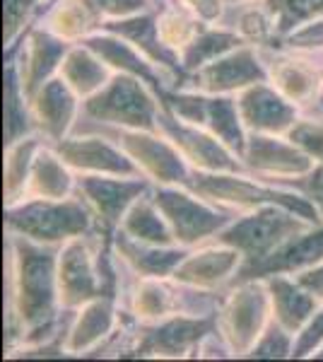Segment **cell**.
<instances>
[{"instance_id": "27", "label": "cell", "mask_w": 323, "mask_h": 362, "mask_svg": "<svg viewBox=\"0 0 323 362\" xmlns=\"http://www.w3.org/2000/svg\"><path fill=\"white\" fill-rule=\"evenodd\" d=\"M266 285L270 293V305H273V319L297 336L314 317L321 300H316L307 288H302L295 276H270L266 278Z\"/></svg>"}, {"instance_id": "42", "label": "cell", "mask_w": 323, "mask_h": 362, "mask_svg": "<svg viewBox=\"0 0 323 362\" xmlns=\"http://www.w3.org/2000/svg\"><path fill=\"white\" fill-rule=\"evenodd\" d=\"M319 348H323V305H319L309 324L297 334L292 358H314Z\"/></svg>"}, {"instance_id": "13", "label": "cell", "mask_w": 323, "mask_h": 362, "mask_svg": "<svg viewBox=\"0 0 323 362\" xmlns=\"http://www.w3.org/2000/svg\"><path fill=\"white\" fill-rule=\"evenodd\" d=\"M268 68L270 85L295 102L302 112L323 97V63L311 54L290 49H258Z\"/></svg>"}, {"instance_id": "29", "label": "cell", "mask_w": 323, "mask_h": 362, "mask_svg": "<svg viewBox=\"0 0 323 362\" xmlns=\"http://www.w3.org/2000/svg\"><path fill=\"white\" fill-rule=\"evenodd\" d=\"M41 25L66 42L80 44L90 34L102 32L104 17L97 13L90 0H54L46 8Z\"/></svg>"}, {"instance_id": "33", "label": "cell", "mask_w": 323, "mask_h": 362, "mask_svg": "<svg viewBox=\"0 0 323 362\" xmlns=\"http://www.w3.org/2000/svg\"><path fill=\"white\" fill-rule=\"evenodd\" d=\"M37 131L32 104L22 87L20 70L13 56H5V148Z\"/></svg>"}, {"instance_id": "48", "label": "cell", "mask_w": 323, "mask_h": 362, "mask_svg": "<svg viewBox=\"0 0 323 362\" xmlns=\"http://www.w3.org/2000/svg\"><path fill=\"white\" fill-rule=\"evenodd\" d=\"M314 358H319V360H323V348H319V350H316V353H314Z\"/></svg>"}, {"instance_id": "16", "label": "cell", "mask_w": 323, "mask_h": 362, "mask_svg": "<svg viewBox=\"0 0 323 362\" xmlns=\"http://www.w3.org/2000/svg\"><path fill=\"white\" fill-rule=\"evenodd\" d=\"M54 150L66 160L70 169L80 174H116V177H143L138 165L114 140L99 133H70L56 140ZM148 179V177H145Z\"/></svg>"}, {"instance_id": "43", "label": "cell", "mask_w": 323, "mask_h": 362, "mask_svg": "<svg viewBox=\"0 0 323 362\" xmlns=\"http://www.w3.org/2000/svg\"><path fill=\"white\" fill-rule=\"evenodd\" d=\"M95 5V10L107 20H121V17H131L155 10L152 0H90Z\"/></svg>"}, {"instance_id": "40", "label": "cell", "mask_w": 323, "mask_h": 362, "mask_svg": "<svg viewBox=\"0 0 323 362\" xmlns=\"http://www.w3.org/2000/svg\"><path fill=\"white\" fill-rule=\"evenodd\" d=\"M41 3L44 0H5L3 8V34H5V51L13 49L17 37L29 27L34 15L41 13Z\"/></svg>"}, {"instance_id": "17", "label": "cell", "mask_w": 323, "mask_h": 362, "mask_svg": "<svg viewBox=\"0 0 323 362\" xmlns=\"http://www.w3.org/2000/svg\"><path fill=\"white\" fill-rule=\"evenodd\" d=\"M70 46H73V42H66V39H61L51 29L39 25L29 29L27 37L22 39V44H15L13 49H8L5 56L15 58L22 78V87H25L29 99L37 95L41 85L49 83L61 70V63L70 51Z\"/></svg>"}, {"instance_id": "30", "label": "cell", "mask_w": 323, "mask_h": 362, "mask_svg": "<svg viewBox=\"0 0 323 362\" xmlns=\"http://www.w3.org/2000/svg\"><path fill=\"white\" fill-rule=\"evenodd\" d=\"M75 181H78V177H73V169L56 153L54 145L46 140L39 148L37 157H34L27 198H54V201L68 198L75 194Z\"/></svg>"}, {"instance_id": "10", "label": "cell", "mask_w": 323, "mask_h": 362, "mask_svg": "<svg viewBox=\"0 0 323 362\" xmlns=\"http://www.w3.org/2000/svg\"><path fill=\"white\" fill-rule=\"evenodd\" d=\"M150 179L145 177H116V174H80L75 181V194L95 213L99 232L114 237L123 215L145 191H150Z\"/></svg>"}, {"instance_id": "1", "label": "cell", "mask_w": 323, "mask_h": 362, "mask_svg": "<svg viewBox=\"0 0 323 362\" xmlns=\"http://www.w3.org/2000/svg\"><path fill=\"white\" fill-rule=\"evenodd\" d=\"M58 251L27 237H8V350L66 338L78 309L58 293Z\"/></svg>"}, {"instance_id": "20", "label": "cell", "mask_w": 323, "mask_h": 362, "mask_svg": "<svg viewBox=\"0 0 323 362\" xmlns=\"http://www.w3.org/2000/svg\"><path fill=\"white\" fill-rule=\"evenodd\" d=\"M239 114L249 133H273L287 136L295 121L302 116V109L290 102L283 92L268 83L251 85L239 92Z\"/></svg>"}, {"instance_id": "5", "label": "cell", "mask_w": 323, "mask_h": 362, "mask_svg": "<svg viewBox=\"0 0 323 362\" xmlns=\"http://www.w3.org/2000/svg\"><path fill=\"white\" fill-rule=\"evenodd\" d=\"M160 97L148 83L135 75L114 73L97 95L82 99L78 119L92 124L160 131Z\"/></svg>"}, {"instance_id": "41", "label": "cell", "mask_w": 323, "mask_h": 362, "mask_svg": "<svg viewBox=\"0 0 323 362\" xmlns=\"http://www.w3.org/2000/svg\"><path fill=\"white\" fill-rule=\"evenodd\" d=\"M275 49H290V51H304V54H316L323 49V15L311 17L302 22L292 32H287Z\"/></svg>"}, {"instance_id": "32", "label": "cell", "mask_w": 323, "mask_h": 362, "mask_svg": "<svg viewBox=\"0 0 323 362\" xmlns=\"http://www.w3.org/2000/svg\"><path fill=\"white\" fill-rule=\"evenodd\" d=\"M119 230L126 232L128 237L138 239V242L162 244V247L176 244L172 225L167 223L164 213L160 210V206H157L155 196H152V189L145 191V194L128 208V213L123 215Z\"/></svg>"}, {"instance_id": "23", "label": "cell", "mask_w": 323, "mask_h": 362, "mask_svg": "<svg viewBox=\"0 0 323 362\" xmlns=\"http://www.w3.org/2000/svg\"><path fill=\"white\" fill-rule=\"evenodd\" d=\"M29 104H32L37 131L49 143L63 140L73 133V126L80 116V95L61 75H54L49 83L41 85Z\"/></svg>"}, {"instance_id": "47", "label": "cell", "mask_w": 323, "mask_h": 362, "mask_svg": "<svg viewBox=\"0 0 323 362\" xmlns=\"http://www.w3.org/2000/svg\"><path fill=\"white\" fill-rule=\"evenodd\" d=\"M237 3H249V0H225V5H237Z\"/></svg>"}, {"instance_id": "19", "label": "cell", "mask_w": 323, "mask_h": 362, "mask_svg": "<svg viewBox=\"0 0 323 362\" xmlns=\"http://www.w3.org/2000/svg\"><path fill=\"white\" fill-rule=\"evenodd\" d=\"M242 264H244L242 251L220 242H210L201 249L189 251V256L174 271L172 280L191 285V288L225 293L229 285L234 283Z\"/></svg>"}, {"instance_id": "4", "label": "cell", "mask_w": 323, "mask_h": 362, "mask_svg": "<svg viewBox=\"0 0 323 362\" xmlns=\"http://www.w3.org/2000/svg\"><path fill=\"white\" fill-rule=\"evenodd\" d=\"M73 133H99V136L114 140L123 153L138 165L143 177H148L160 186H184L186 179L191 177V165L162 131L121 128L78 119L73 126Z\"/></svg>"}, {"instance_id": "9", "label": "cell", "mask_w": 323, "mask_h": 362, "mask_svg": "<svg viewBox=\"0 0 323 362\" xmlns=\"http://www.w3.org/2000/svg\"><path fill=\"white\" fill-rule=\"evenodd\" d=\"M273 319V305L266 280H244L227 288L217 314V331L232 348L234 358H246Z\"/></svg>"}, {"instance_id": "21", "label": "cell", "mask_w": 323, "mask_h": 362, "mask_svg": "<svg viewBox=\"0 0 323 362\" xmlns=\"http://www.w3.org/2000/svg\"><path fill=\"white\" fill-rule=\"evenodd\" d=\"M80 44L90 46L111 70L135 75V78H140L143 83H148L152 90L157 92V97H160L162 92H167L172 85H176L160 66H155V63L138 49V46H133L128 39H123L114 32L102 29V32L90 34L87 39H82Z\"/></svg>"}, {"instance_id": "38", "label": "cell", "mask_w": 323, "mask_h": 362, "mask_svg": "<svg viewBox=\"0 0 323 362\" xmlns=\"http://www.w3.org/2000/svg\"><path fill=\"white\" fill-rule=\"evenodd\" d=\"M268 10L278 22V37L283 39L302 22L323 15V0H266ZM278 39V44H280Z\"/></svg>"}, {"instance_id": "24", "label": "cell", "mask_w": 323, "mask_h": 362, "mask_svg": "<svg viewBox=\"0 0 323 362\" xmlns=\"http://www.w3.org/2000/svg\"><path fill=\"white\" fill-rule=\"evenodd\" d=\"M114 249L128 271L140 278H172L181 261L189 256V247H181V244L162 247V244L138 242L121 230H116L114 235Z\"/></svg>"}, {"instance_id": "35", "label": "cell", "mask_w": 323, "mask_h": 362, "mask_svg": "<svg viewBox=\"0 0 323 362\" xmlns=\"http://www.w3.org/2000/svg\"><path fill=\"white\" fill-rule=\"evenodd\" d=\"M244 44H246L244 39L239 37L237 32H232V29L220 27V25L217 27L205 25L201 29V34H198L191 44H186L184 49H181V66H184V73L186 75L196 73L198 68L208 66L215 58L225 56Z\"/></svg>"}, {"instance_id": "15", "label": "cell", "mask_w": 323, "mask_h": 362, "mask_svg": "<svg viewBox=\"0 0 323 362\" xmlns=\"http://www.w3.org/2000/svg\"><path fill=\"white\" fill-rule=\"evenodd\" d=\"M242 162L249 174L280 184L307 177L316 167V160L299 150L290 138L273 133H249Z\"/></svg>"}, {"instance_id": "31", "label": "cell", "mask_w": 323, "mask_h": 362, "mask_svg": "<svg viewBox=\"0 0 323 362\" xmlns=\"http://www.w3.org/2000/svg\"><path fill=\"white\" fill-rule=\"evenodd\" d=\"M58 75H61L82 99H87V97L97 95V92L109 83L114 73H111V68L90 49V46L73 44L66 58H63Z\"/></svg>"}, {"instance_id": "39", "label": "cell", "mask_w": 323, "mask_h": 362, "mask_svg": "<svg viewBox=\"0 0 323 362\" xmlns=\"http://www.w3.org/2000/svg\"><path fill=\"white\" fill-rule=\"evenodd\" d=\"M295 334L287 331L280 321L270 319L266 331L256 341V346L246 353V358L251 360H283L292 358V350H295Z\"/></svg>"}, {"instance_id": "22", "label": "cell", "mask_w": 323, "mask_h": 362, "mask_svg": "<svg viewBox=\"0 0 323 362\" xmlns=\"http://www.w3.org/2000/svg\"><path fill=\"white\" fill-rule=\"evenodd\" d=\"M102 29L128 39V42L133 46H138L155 66H160L176 85H184L186 73H184V66H181V54L174 51L172 46L164 44V39L160 34V22H157V8L148 10V13H140V15L121 17V20H107Z\"/></svg>"}, {"instance_id": "25", "label": "cell", "mask_w": 323, "mask_h": 362, "mask_svg": "<svg viewBox=\"0 0 323 362\" xmlns=\"http://www.w3.org/2000/svg\"><path fill=\"white\" fill-rule=\"evenodd\" d=\"M128 300H131V314L140 324H157L174 314H184L186 285L176 280L174 285H169L164 283V278L135 276L128 288Z\"/></svg>"}, {"instance_id": "44", "label": "cell", "mask_w": 323, "mask_h": 362, "mask_svg": "<svg viewBox=\"0 0 323 362\" xmlns=\"http://www.w3.org/2000/svg\"><path fill=\"white\" fill-rule=\"evenodd\" d=\"M319 104L323 107V97L319 99ZM285 186L302 191V194L307 196L309 201L316 206V210H319V215H321V220H323V160H321V162H316V167L311 169L307 177L292 179V181H287Z\"/></svg>"}, {"instance_id": "6", "label": "cell", "mask_w": 323, "mask_h": 362, "mask_svg": "<svg viewBox=\"0 0 323 362\" xmlns=\"http://www.w3.org/2000/svg\"><path fill=\"white\" fill-rule=\"evenodd\" d=\"M309 225L314 223L299 218L297 213H292L287 208L261 206L254 210H246V215H242V218H234L220 235L213 237V242L227 244V247L242 251L244 256L242 268H244L263 261L278 247H283L290 237L307 230Z\"/></svg>"}, {"instance_id": "34", "label": "cell", "mask_w": 323, "mask_h": 362, "mask_svg": "<svg viewBox=\"0 0 323 362\" xmlns=\"http://www.w3.org/2000/svg\"><path fill=\"white\" fill-rule=\"evenodd\" d=\"M44 143L46 138L41 133H32V136L8 145V150H5V206L8 208L27 198L34 157Z\"/></svg>"}, {"instance_id": "11", "label": "cell", "mask_w": 323, "mask_h": 362, "mask_svg": "<svg viewBox=\"0 0 323 362\" xmlns=\"http://www.w3.org/2000/svg\"><path fill=\"white\" fill-rule=\"evenodd\" d=\"M217 331V317L174 314L157 324H138V341L131 358H186L196 355L205 336Z\"/></svg>"}, {"instance_id": "3", "label": "cell", "mask_w": 323, "mask_h": 362, "mask_svg": "<svg viewBox=\"0 0 323 362\" xmlns=\"http://www.w3.org/2000/svg\"><path fill=\"white\" fill-rule=\"evenodd\" d=\"M8 235H20L39 244L63 247L75 237L97 232V220L85 198L73 194L68 198H25L5 213Z\"/></svg>"}, {"instance_id": "45", "label": "cell", "mask_w": 323, "mask_h": 362, "mask_svg": "<svg viewBox=\"0 0 323 362\" xmlns=\"http://www.w3.org/2000/svg\"><path fill=\"white\" fill-rule=\"evenodd\" d=\"M184 8H189L193 15L201 17L208 25H217L222 13H225V0H179Z\"/></svg>"}, {"instance_id": "36", "label": "cell", "mask_w": 323, "mask_h": 362, "mask_svg": "<svg viewBox=\"0 0 323 362\" xmlns=\"http://www.w3.org/2000/svg\"><path fill=\"white\" fill-rule=\"evenodd\" d=\"M157 22H160V34L164 44L172 46L174 51L184 49L186 44H191L193 39L201 34V29L208 25L201 17H196L189 8L179 3V0H164L162 5H157Z\"/></svg>"}, {"instance_id": "7", "label": "cell", "mask_w": 323, "mask_h": 362, "mask_svg": "<svg viewBox=\"0 0 323 362\" xmlns=\"http://www.w3.org/2000/svg\"><path fill=\"white\" fill-rule=\"evenodd\" d=\"M157 206L172 225L176 244L198 247L220 235L237 218V210H229L196 196L186 186H160L152 189Z\"/></svg>"}, {"instance_id": "37", "label": "cell", "mask_w": 323, "mask_h": 362, "mask_svg": "<svg viewBox=\"0 0 323 362\" xmlns=\"http://www.w3.org/2000/svg\"><path fill=\"white\" fill-rule=\"evenodd\" d=\"M287 138H290L299 150H304L311 160H316V162L323 160V107L319 102L299 116L295 121V126L287 131Z\"/></svg>"}, {"instance_id": "12", "label": "cell", "mask_w": 323, "mask_h": 362, "mask_svg": "<svg viewBox=\"0 0 323 362\" xmlns=\"http://www.w3.org/2000/svg\"><path fill=\"white\" fill-rule=\"evenodd\" d=\"M258 83H270V75L258 46L251 44L215 58L213 63L198 68L184 80L189 90L205 92V95H232Z\"/></svg>"}, {"instance_id": "18", "label": "cell", "mask_w": 323, "mask_h": 362, "mask_svg": "<svg viewBox=\"0 0 323 362\" xmlns=\"http://www.w3.org/2000/svg\"><path fill=\"white\" fill-rule=\"evenodd\" d=\"M323 261V225H309L307 230L290 237L283 247L254 266H244L232 285L244 280H266L270 276H295ZM229 285V288H232Z\"/></svg>"}, {"instance_id": "46", "label": "cell", "mask_w": 323, "mask_h": 362, "mask_svg": "<svg viewBox=\"0 0 323 362\" xmlns=\"http://www.w3.org/2000/svg\"><path fill=\"white\" fill-rule=\"evenodd\" d=\"M295 280L302 285V288H307L316 300L323 302V261L307 268V271H302V273H295Z\"/></svg>"}, {"instance_id": "2", "label": "cell", "mask_w": 323, "mask_h": 362, "mask_svg": "<svg viewBox=\"0 0 323 362\" xmlns=\"http://www.w3.org/2000/svg\"><path fill=\"white\" fill-rule=\"evenodd\" d=\"M186 189L196 196L215 206L229 208V210H254L261 206H280L299 218L309 220L314 225H323L319 210L309 201L302 191L290 189V186H270L266 179H251L244 177L242 172H201L191 169V177L186 179Z\"/></svg>"}, {"instance_id": "8", "label": "cell", "mask_w": 323, "mask_h": 362, "mask_svg": "<svg viewBox=\"0 0 323 362\" xmlns=\"http://www.w3.org/2000/svg\"><path fill=\"white\" fill-rule=\"evenodd\" d=\"M160 102L172 114L184 119L186 124L201 126L205 131L215 133L242 160L249 131H246L242 114H239V102L232 95H205V92L186 87L181 92H162Z\"/></svg>"}, {"instance_id": "14", "label": "cell", "mask_w": 323, "mask_h": 362, "mask_svg": "<svg viewBox=\"0 0 323 362\" xmlns=\"http://www.w3.org/2000/svg\"><path fill=\"white\" fill-rule=\"evenodd\" d=\"M160 131L181 150L191 169H201V172H246L239 155L232 153L215 133L205 131L201 126L186 124L184 119L169 112L164 104L160 109Z\"/></svg>"}, {"instance_id": "28", "label": "cell", "mask_w": 323, "mask_h": 362, "mask_svg": "<svg viewBox=\"0 0 323 362\" xmlns=\"http://www.w3.org/2000/svg\"><path fill=\"white\" fill-rule=\"evenodd\" d=\"M220 27L237 32L246 44L258 49H275L278 46V22L268 10L266 0H249V3L227 5L222 13Z\"/></svg>"}, {"instance_id": "26", "label": "cell", "mask_w": 323, "mask_h": 362, "mask_svg": "<svg viewBox=\"0 0 323 362\" xmlns=\"http://www.w3.org/2000/svg\"><path fill=\"white\" fill-rule=\"evenodd\" d=\"M121 321V314L116 312V297H97L82 305L75 312V319L70 324L66 350L68 355H87L99 343H104L114 334Z\"/></svg>"}]
</instances>
